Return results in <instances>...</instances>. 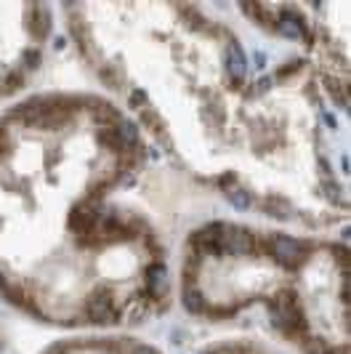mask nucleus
<instances>
[{
	"mask_svg": "<svg viewBox=\"0 0 351 354\" xmlns=\"http://www.w3.org/2000/svg\"><path fill=\"white\" fill-rule=\"evenodd\" d=\"M61 17L83 70L194 184L263 224L349 218L346 115L312 62L316 6L70 3Z\"/></svg>",
	"mask_w": 351,
	"mask_h": 354,
	"instance_id": "nucleus-1",
	"label": "nucleus"
},
{
	"mask_svg": "<svg viewBox=\"0 0 351 354\" xmlns=\"http://www.w3.org/2000/svg\"><path fill=\"white\" fill-rule=\"evenodd\" d=\"M160 152L102 91L0 112V301L70 333H131L176 299Z\"/></svg>",
	"mask_w": 351,
	"mask_h": 354,
	"instance_id": "nucleus-2",
	"label": "nucleus"
},
{
	"mask_svg": "<svg viewBox=\"0 0 351 354\" xmlns=\"http://www.w3.org/2000/svg\"><path fill=\"white\" fill-rule=\"evenodd\" d=\"M176 299L211 325L256 319L290 354H349L346 240L245 218L181 234Z\"/></svg>",
	"mask_w": 351,
	"mask_h": 354,
	"instance_id": "nucleus-3",
	"label": "nucleus"
},
{
	"mask_svg": "<svg viewBox=\"0 0 351 354\" xmlns=\"http://www.w3.org/2000/svg\"><path fill=\"white\" fill-rule=\"evenodd\" d=\"M53 24L51 6L0 3V102L35 80L51 46Z\"/></svg>",
	"mask_w": 351,
	"mask_h": 354,
	"instance_id": "nucleus-4",
	"label": "nucleus"
},
{
	"mask_svg": "<svg viewBox=\"0 0 351 354\" xmlns=\"http://www.w3.org/2000/svg\"><path fill=\"white\" fill-rule=\"evenodd\" d=\"M40 354H162L158 346L125 330L106 333H70L48 344Z\"/></svg>",
	"mask_w": 351,
	"mask_h": 354,
	"instance_id": "nucleus-5",
	"label": "nucleus"
},
{
	"mask_svg": "<svg viewBox=\"0 0 351 354\" xmlns=\"http://www.w3.org/2000/svg\"><path fill=\"white\" fill-rule=\"evenodd\" d=\"M197 354H290L277 344H266L258 338H221L202 346Z\"/></svg>",
	"mask_w": 351,
	"mask_h": 354,
	"instance_id": "nucleus-6",
	"label": "nucleus"
},
{
	"mask_svg": "<svg viewBox=\"0 0 351 354\" xmlns=\"http://www.w3.org/2000/svg\"><path fill=\"white\" fill-rule=\"evenodd\" d=\"M0 346H3V338H0Z\"/></svg>",
	"mask_w": 351,
	"mask_h": 354,
	"instance_id": "nucleus-7",
	"label": "nucleus"
}]
</instances>
